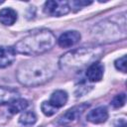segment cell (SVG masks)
I'll return each instance as SVG.
<instances>
[{"label": "cell", "instance_id": "obj_11", "mask_svg": "<svg viewBox=\"0 0 127 127\" xmlns=\"http://www.w3.org/2000/svg\"><path fill=\"white\" fill-rule=\"evenodd\" d=\"M19 98V92L11 87L0 86V105L7 104Z\"/></svg>", "mask_w": 127, "mask_h": 127}, {"label": "cell", "instance_id": "obj_20", "mask_svg": "<svg viewBox=\"0 0 127 127\" xmlns=\"http://www.w3.org/2000/svg\"><path fill=\"white\" fill-rule=\"evenodd\" d=\"M118 127H126V122H125L124 119L119 120V122H118Z\"/></svg>", "mask_w": 127, "mask_h": 127}, {"label": "cell", "instance_id": "obj_15", "mask_svg": "<svg viewBox=\"0 0 127 127\" xmlns=\"http://www.w3.org/2000/svg\"><path fill=\"white\" fill-rule=\"evenodd\" d=\"M36 121H37V116L32 111L24 112L23 114H21V116L19 118V123L23 127H30V126L34 125L36 123Z\"/></svg>", "mask_w": 127, "mask_h": 127}, {"label": "cell", "instance_id": "obj_6", "mask_svg": "<svg viewBox=\"0 0 127 127\" xmlns=\"http://www.w3.org/2000/svg\"><path fill=\"white\" fill-rule=\"evenodd\" d=\"M89 107V104L87 103H83V104H80V105H76V106H73L71 108H69L65 113H64L61 117H60V124L62 125H66L72 121H74L75 119H77L82 113L83 111H85L87 108Z\"/></svg>", "mask_w": 127, "mask_h": 127}, {"label": "cell", "instance_id": "obj_19", "mask_svg": "<svg viewBox=\"0 0 127 127\" xmlns=\"http://www.w3.org/2000/svg\"><path fill=\"white\" fill-rule=\"evenodd\" d=\"M91 1H71V3H68L69 8H77L80 9L82 6H87L91 4Z\"/></svg>", "mask_w": 127, "mask_h": 127}, {"label": "cell", "instance_id": "obj_5", "mask_svg": "<svg viewBox=\"0 0 127 127\" xmlns=\"http://www.w3.org/2000/svg\"><path fill=\"white\" fill-rule=\"evenodd\" d=\"M69 10L70 8L67 1H47L44 6V12L54 17L66 15Z\"/></svg>", "mask_w": 127, "mask_h": 127}, {"label": "cell", "instance_id": "obj_4", "mask_svg": "<svg viewBox=\"0 0 127 127\" xmlns=\"http://www.w3.org/2000/svg\"><path fill=\"white\" fill-rule=\"evenodd\" d=\"M92 36L101 42H112L120 38H125V31H121L120 27L115 23L104 21L93 27Z\"/></svg>", "mask_w": 127, "mask_h": 127}, {"label": "cell", "instance_id": "obj_10", "mask_svg": "<svg viewBox=\"0 0 127 127\" xmlns=\"http://www.w3.org/2000/svg\"><path fill=\"white\" fill-rule=\"evenodd\" d=\"M107 118H108V111L103 106L97 107V108L89 111L87 116H86V119L89 122L94 123V124L103 123V122H105L107 120Z\"/></svg>", "mask_w": 127, "mask_h": 127}, {"label": "cell", "instance_id": "obj_18", "mask_svg": "<svg viewBox=\"0 0 127 127\" xmlns=\"http://www.w3.org/2000/svg\"><path fill=\"white\" fill-rule=\"evenodd\" d=\"M115 64V67L122 71V72H126V56H122L121 58L117 59L114 63Z\"/></svg>", "mask_w": 127, "mask_h": 127}, {"label": "cell", "instance_id": "obj_8", "mask_svg": "<svg viewBox=\"0 0 127 127\" xmlns=\"http://www.w3.org/2000/svg\"><path fill=\"white\" fill-rule=\"evenodd\" d=\"M103 72H104L103 65L100 63L95 62V63L91 64L89 66H87V69H86V77L91 82H97V81H99V80L102 79Z\"/></svg>", "mask_w": 127, "mask_h": 127}, {"label": "cell", "instance_id": "obj_9", "mask_svg": "<svg viewBox=\"0 0 127 127\" xmlns=\"http://www.w3.org/2000/svg\"><path fill=\"white\" fill-rule=\"evenodd\" d=\"M16 52L12 47H0V67H6L15 61Z\"/></svg>", "mask_w": 127, "mask_h": 127}, {"label": "cell", "instance_id": "obj_12", "mask_svg": "<svg viewBox=\"0 0 127 127\" xmlns=\"http://www.w3.org/2000/svg\"><path fill=\"white\" fill-rule=\"evenodd\" d=\"M67 98H68L67 93L64 90L59 89V90H56V91H54L52 93L49 102L53 106H55L56 108H61V107H63L66 103Z\"/></svg>", "mask_w": 127, "mask_h": 127}, {"label": "cell", "instance_id": "obj_2", "mask_svg": "<svg viewBox=\"0 0 127 127\" xmlns=\"http://www.w3.org/2000/svg\"><path fill=\"white\" fill-rule=\"evenodd\" d=\"M55 44V35L49 30H42L20 40L14 50L16 53L26 56H38L50 51Z\"/></svg>", "mask_w": 127, "mask_h": 127}, {"label": "cell", "instance_id": "obj_7", "mask_svg": "<svg viewBox=\"0 0 127 127\" xmlns=\"http://www.w3.org/2000/svg\"><path fill=\"white\" fill-rule=\"evenodd\" d=\"M79 40L80 34L77 31H66L60 36L58 44L62 48H70L75 45Z\"/></svg>", "mask_w": 127, "mask_h": 127}, {"label": "cell", "instance_id": "obj_1", "mask_svg": "<svg viewBox=\"0 0 127 127\" xmlns=\"http://www.w3.org/2000/svg\"><path fill=\"white\" fill-rule=\"evenodd\" d=\"M56 73L54 63L45 59H35L22 63L16 72L18 81L26 86H37L49 81Z\"/></svg>", "mask_w": 127, "mask_h": 127}, {"label": "cell", "instance_id": "obj_3", "mask_svg": "<svg viewBox=\"0 0 127 127\" xmlns=\"http://www.w3.org/2000/svg\"><path fill=\"white\" fill-rule=\"evenodd\" d=\"M103 51L96 47H81L69 51L63 55L59 61V65L64 70H77L97 62Z\"/></svg>", "mask_w": 127, "mask_h": 127}, {"label": "cell", "instance_id": "obj_14", "mask_svg": "<svg viewBox=\"0 0 127 127\" xmlns=\"http://www.w3.org/2000/svg\"><path fill=\"white\" fill-rule=\"evenodd\" d=\"M29 103L26 99H23V98H16L15 100H13L12 102L9 103V106H8V110L10 113L12 114H16V113H19L21 111H24L27 107H28Z\"/></svg>", "mask_w": 127, "mask_h": 127}, {"label": "cell", "instance_id": "obj_13", "mask_svg": "<svg viewBox=\"0 0 127 127\" xmlns=\"http://www.w3.org/2000/svg\"><path fill=\"white\" fill-rule=\"evenodd\" d=\"M17 20V13L11 8H4L0 10V22L5 26L13 25Z\"/></svg>", "mask_w": 127, "mask_h": 127}, {"label": "cell", "instance_id": "obj_17", "mask_svg": "<svg viewBox=\"0 0 127 127\" xmlns=\"http://www.w3.org/2000/svg\"><path fill=\"white\" fill-rule=\"evenodd\" d=\"M41 109H42L43 113L45 115H47V116L54 115L57 112V110H58V108H56L55 106H53L49 101H44L42 103V105H41Z\"/></svg>", "mask_w": 127, "mask_h": 127}, {"label": "cell", "instance_id": "obj_16", "mask_svg": "<svg viewBox=\"0 0 127 127\" xmlns=\"http://www.w3.org/2000/svg\"><path fill=\"white\" fill-rule=\"evenodd\" d=\"M125 102H126L125 93H120V94H117L113 97V99L111 100V105L114 108H120V107L124 106Z\"/></svg>", "mask_w": 127, "mask_h": 127}]
</instances>
